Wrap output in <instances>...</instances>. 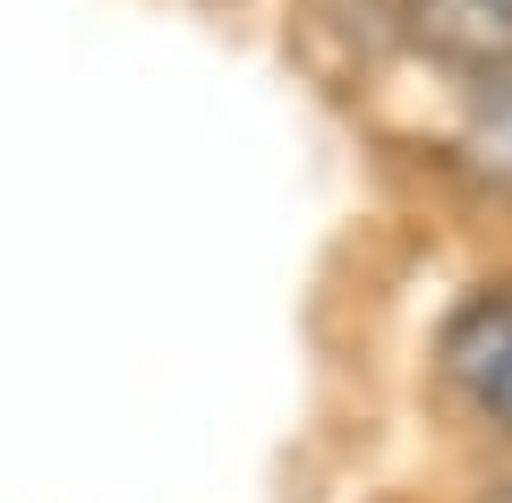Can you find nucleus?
<instances>
[{"instance_id": "nucleus-3", "label": "nucleus", "mask_w": 512, "mask_h": 503, "mask_svg": "<svg viewBox=\"0 0 512 503\" xmlns=\"http://www.w3.org/2000/svg\"><path fill=\"white\" fill-rule=\"evenodd\" d=\"M453 171L478 188V197L512 205V69L470 77L461 120H453Z\"/></svg>"}, {"instance_id": "nucleus-4", "label": "nucleus", "mask_w": 512, "mask_h": 503, "mask_svg": "<svg viewBox=\"0 0 512 503\" xmlns=\"http://www.w3.org/2000/svg\"><path fill=\"white\" fill-rule=\"evenodd\" d=\"M478 503H512V478H504V486H487V495H478Z\"/></svg>"}, {"instance_id": "nucleus-1", "label": "nucleus", "mask_w": 512, "mask_h": 503, "mask_svg": "<svg viewBox=\"0 0 512 503\" xmlns=\"http://www.w3.org/2000/svg\"><path fill=\"white\" fill-rule=\"evenodd\" d=\"M436 384L470 427L512 444V273L470 282L453 299V316L436 324Z\"/></svg>"}, {"instance_id": "nucleus-2", "label": "nucleus", "mask_w": 512, "mask_h": 503, "mask_svg": "<svg viewBox=\"0 0 512 503\" xmlns=\"http://www.w3.org/2000/svg\"><path fill=\"white\" fill-rule=\"evenodd\" d=\"M410 52H427L453 77L512 69V0H393Z\"/></svg>"}]
</instances>
